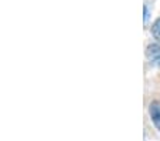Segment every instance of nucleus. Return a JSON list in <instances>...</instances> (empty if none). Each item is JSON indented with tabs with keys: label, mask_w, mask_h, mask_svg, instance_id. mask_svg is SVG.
<instances>
[{
	"label": "nucleus",
	"mask_w": 160,
	"mask_h": 141,
	"mask_svg": "<svg viewBox=\"0 0 160 141\" xmlns=\"http://www.w3.org/2000/svg\"><path fill=\"white\" fill-rule=\"evenodd\" d=\"M152 34L154 36V39H157L160 41V19H157L152 26Z\"/></svg>",
	"instance_id": "nucleus-3"
},
{
	"label": "nucleus",
	"mask_w": 160,
	"mask_h": 141,
	"mask_svg": "<svg viewBox=\"0 0 160 141\" xmlns=\"http://www.w3.org/2000/svg\"><path fill=\"white\" fill-rule=\"evenodd\" d=\"M150 117H152V121L154 123L157 128L160 130V103H152L149 108Z\"/></svg>",
	"instance_id": "nucleus-2"
},
{
	"label": "nucleus",
	"mask_w": 160,
	"mask_h": 141,
	"mask_svg": "<svg viewBox=\"0 0 160 141\" xmlns=\"http://www.w3.org/2000/svg\"><path fill=\"white\" fill-rule=\"evenodd\" d=\"M147 20H149V9L144 6V23H147Z\"/></svg>",
	"instance_id": "nucleus-4"
},
{
	"label": "nucleus",
	"mask_w": 160,
	"mask_h": 141,
	"mask_svg": "<svg viewBox=\"0 0 160 141\" xmlns=\"http://www.w3.org/2000/svg\"><path fill=\"white\" fill-rule=\"evenodd\" d=\"M146 56L152 63L160 67V44H150L146 50Z\"/></svg>",
	"instance_id": "nucleus-1"
}]
</instances>
